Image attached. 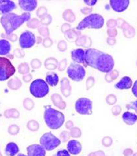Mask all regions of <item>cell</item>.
<instances>
[{"instance_id": "obj_1", "label": "cell", "mask_w": 137, "mask_h": 156, "mask_svg": "<svg viewBox=\"0 0 137 156\" xmlns=\"http://www.w3.org/2000/svg\"><path fill=\"white\" fill-rule=\"evenodd\" d=\"M85 64L105 73L114 68V60L109 54L97 49L88 48L85 51Z\"/></svg>"}, {"instance_id": "obj_2", "label": "cell", "mask_w": 137, "mask_h": 156, "mask_svg": "<svg viewBox=\"0 0 137 156\" xmlns=\"http://www.w3.org/2000/svg\"><path fill=\"white\" fill-rule=\"evenodd\" d=\"M31 15L29 12H25L21 15L9 13L3 15L0 19V23L5 30V34L10 35L13 31L22 26L25 22L31 19Z\"/></svg>"}, {"instance_id": "obj_3", "label": "cell", "mask_w": 137, "mask_h": 156, "mask_svg": "<svg viewBox=\"0 0 137 156\" xmlns=\"http://www.w3.org/2000/svg\"><path fill=\"white\" fill-rule=\"evenodd\" d=\"M44 119L50 129H57L65 122V115L60 111L53 108L51 105L44 106Z\"/></svg>"}, {"instance_id": "obj_4", "label": "cell", "mask_w": 137, "mask_h": 156, "mask_svg": "<svg viewBox=\"0 0 137 156\" xmlns=\"http://www.w3.org/2000/svg\"><path fill=\"white\" fill-rule=\"evenodd\" d=\"M105 20L103 16L98 13H92L83 18L77 26V30H83L84 29H100L103 27Z\"/></svg>"}, {"instance_id": "obj_5", "label": "cell", "mask_w": 137, "mask_h": 156, "mask_svg": "<svg viewBox=\"0 0 137 156\" xmlns=\"http://www.w3.org/2000/svg\"><path fill=\"white\" fill-rule=\"evenodd\" d=\"M29 91L35 97L41 98L49 94L50 88L44 80L38 79L31 82L29 87Z\"/></svg>"}, {"instance_id": "obj_6", "label": "cell", "mask_w": 137, "mask_h": 156, "mask_svg": "<svg viewBox=\"0 0 137 156\" xmlns=\"http://www.w3.org/2000/svg\"><path fill=\"white\" fill-rule=\"evenodd\" d=\"M16 73L12 62L7 58L0 57V81L9 79Z\"/></svg>"}, {"instance_id": "obj_7", "label": "cell", "mask_w": 137, "mask_h": 156, "mask_svg": "<svg viewBox=\"0 0 137 156\" xmlns=\"http://www.w3.org/2000/svg\"><path fill=\"white\" fill-rule=\"evenodd\" d=\"M67 74L69 78L75 82H80L86 76V70L82 65L72 63L67 69Z\"/></svg>"}, {"instance_id": "obj_8", "label": "cell", "mask_w": 137, "mask_h": 156, "mask_svg": "<svg viewBox=\"0 0 137 156\" xmlns=\"http://www.w3.org/2000/svg\"><path fill=\"white\" fill-rule=\"evenodd\" d=\"M40 143L45 150L50 151L57 148L61 144V141L51 132H47L41 136Z\"/></svg>"}, {"instance_id": "obj_9", "label": "cell", "mask_w": 137, "mask_h": 156, "mask_svg": "<svg viewBox=\"0 0 137 156\" xmlns=\"http://www.w3.org/2000/svg\"><path fill=\"white\" fill-rule=\"evenodd\" d=\"M75 110L83 115H91L92 114V102L87 98H80L75 102Z\"/></svg>"}, {"instance_id": "obj_10", "label": "cell", "mask_w": 137, "mask_h": 156, "mask_svg": "<svg viewBox=\"0 0 137 156\" xmlns=\"http://www.w3.org/2000/svg\"><path fill=\"white\" fill-rule=\"evenodd\" d=\"M19 45L22 49L29 48L33 47L36 42L35 34L30 31L23 32L19 37Z\"/></svg>"}, {"instance_id": "obj_11", "label": "cell", "mask_w": 137, "mask_h": 156, "mask_svg": "<svg viewBox=\"0 0 137 156\" xmlns=\"http://www.w3.org/2000/svg\"><path fill=\"white\" fill-rule=\"evenodd\" d=\"M130 1L128 0H111L110 5L114 12H122L129 6Z\"/></svg>"}, {"instance_id": "obj_12", "label": "cell", "mask_w": 137, "mask_h": 156, "mask_svg": "<svg viewBox=\"0 0 137 156\" xmlns=\"http://www.w3.org/2000/svg\"><path fill=\"white\" fill-rule=\"evenodd\" d=\"M26 150L28 156H46V150L41 145H31Z\"/></svg>"}, {"instance_id": "obj_13", "label": "cell", "mask_w": 137, "mask_h": 156, "mask_svg": "<svg viewBox=\"0 0 137 156\" xmlns=\"http://www.w3.org/2000/svg\"><path fill=\"white\" fill-rule=\"evenodd\" d=\"M15 2L9 0H0V15L10 13L16 8Z\"/></svg>"}, {"instance_id": "obj_14", "label": "cell", "mask_w": 137, "mask_h": 156, "mask_svg": "<svg viewBox=\"0 0 137 156\" xmlns=\"http://www.w3.org/2000/svg\"><path fill=\"white\" fill-rule=\"evenodd\" d=\"M20 7L25 12H33L36 9L38 5L37 1L32 0H20L18 1Z\"/></svg>"}, {"instance_id": "obj_15", "label": "cell", "mask_w": 137, "mask_h": 156, "mask_svg": "<svg viewBox=\"0 0 137 156\" xmlns=\"http://www.w3.org/2000/svg\"><path fill=\"white\" fill-rule=\"evenodd\" d=\"M85 51L82 48L75 49L71 51L72 60L77 64H85Z\"/></svg>"}, {"instance_id": "obj_16", "label": "cell", "mask_w": 137, "mask_h": 156, "mask_svg": "<svg viewBox=\"0 0 137 156\" xmlns=\"http://www.w3.org/2000/svg\"><path fill=\"white\" fill-rule=\"evenodd\" d=\"M68 151L73 155L80 154L82 150V146L80 142L76 140H71L67 144Z\"/></svg>"}, {"instance_id": "obj_17", "label": "cell", "mask_w": 137, "mask_h": 156, "mask_svg": "<svg viewBox=\"0 0 137 156\" xmlns=\"http://www.w3.org/2000/svg\"><path fill=\"white\" fill-rule=\"evenodd\" d=\"M114 86L118 90H128L132 86V81L129 76H123Z\"/></svg>"}, {"instance_id": "obj_18", "label": "cell", "mask_w": 137, "mask_h": 156, "mask_svg": "<svg viewBox=\"0 0 137 156\" xmlns=\"http://www.w3.org/2000/svg\"><path fill=\"white\" fill-rule=\"evenodd\" d=\"M46 82L51 87H55L58 84L59 76L55 72H49L46 74Z\"/></svg>"}, {"instance_id": "obj_19", "label": "cell", "mask_w": 137, "mask_h": 156, "mask_svg": "<svg viewBox=\"0 0 137 156\" xmlns=\"http://www.w3.org/2000/svg\"><path fill=\"white\" fill-rule=\"evenodd\" d=\"M122 120L123 122L127 125H134L137 122V115L136 114L127 111L123 114Z\"/></svg>"}, {"instance_id": "obj_20", "label": "cell", "mask_w": 137, "mask_h": 156, "mask_svg": "<svg viewBox=\"0 0 137 156\" xmlns=\"http://www.w3.org/2000/svg\"><path fill=\"white\" fill-rule=\"evenodd\" d=\"M11 51V45L8 40H0V55H7Z\"/></svg>"}, {"instance_id": "obj_21", "label": "cell", "mask_w": 137, "mask_h": 156, "mask_svg": "<svg viewBox=\"0 0 137 156\" xmlns=\"http://www.w3.org/2000/svg\"><path fill=\"white\" fill-rule=\"evenodd\" d=\"M61 92L65 97H68L70 94L71 87L70 81L66 78H64L61 82Z\"/></svg>"}, {"instance_id": "obj_22", "label": "cell", "mask_w": 137, "mask_h": 156, "mask_svg": "<svg viewBox=\"0 0 137 156\" xmlns=\"http://www.w3.org/2000/svg\"><path fill=\"white\" fill-rule=\"evenodd\" d=\"M19 151L18 145L14 142H10L5 147V154L7 156H15Z\"/></svg>"}, {"instance_id": "obj_23", "label": "cell", "mask_w": 137, "mask_h": 156, "mask_svg": "<svg viewBox=\"0 0 137 156\" xmlns=\"http://www.w3.org/2000/svg\"><path fill=\"white\" fill-rule=\"evenodd\" d=\"M22 85L21 81L18 77L10 79L7 82V86L10 90H17L21 88Z\"/></svg>"}, {"instance_id": "obj_24", "label": "cell", "mask_w": 137, "mask_h": 156, "mask_svg": "<svg viewBox=\"0 0 137 156\" xmlns=\"http://www.w3.org/2000/svg\"><path fill=\"white\" fill-rule=\"evenodd\" d=\"M58 66V61L53 57L46 58L44 61L45 68L49 70H55Z\"/></svg>"}, {"instance_id": "obj_25", "label": "cell", "mask_w": 137, "mask_h": 156, "mask_svg": "<svg viewBox=\"0 0 137 156\" xmlns=\"http://www.w3.org/2000/svg\"><path fill=\"white\" fill-rule=\"evenodd\" d=\"M51 100L55 105L61 109H64L65 107V104L62 101L61 96L58 94H54L51 96Z\"/></svg>"}, {"instance_id": "obj_26", "label": "cell", "mask_w": 137, "mask_h": 156, "mask_svg": "<svg viewBox=\"0 0 137 156\" xmlns=\"http://www.w3.org/2000/svg\"><path fill=\"white\" fill-rule=\"evenodd\" d=\"M18 73L21 75H26L27 73H29L30 71V67L29 65L26 62H23L20 64L18 66Z\"/></svg>"}, {"instance_id": "obj_27", "label": "cell", "mask_w": 137, "mask_h": 156, "mask_svg": "<svg viewBox=\"0 0 137 156\" xmlns=\"http://www.w3.org/2000/svg\"><path fill=\"white\" fill-rule=\"evenodd\" d=\"M40 25V22L36 18H33L32 19L29 20L26 23L27 27L31 29H36L39 27Z\"/></svg>"}, {"instance_id": "obj_28", "label": "cell", "mask_w": 137, "mask_h": 156, "mask_svg": "<svg viewBox=\"0 0 137 156\" xmlns=\"http://www.w3.org/2000/svg\"><path fill=\"white\" fill-rule=\"evenodd\" d=\"M38 31L40 36L45 38L49 37L50 36V31L47 26L40 25L39 27L38 28Z\"/></svg>"}, {"instance_id": "obj_29", "label": "cell", "mask_w": 137, "mask_h": 156, "mask_svg": "<svg viewBox=\"0 0 137 156\" xmlns=\"http://www.w3.org/2000/svg\"><path fill=\"white\" fill-rule=\"evenodd\" d=\"M63 18L67 21L72 22L75 20V16L70 10H67L63 13Z\"/></svg>"}, {"instance_id": "obj_30", "label": "cell", "mask_w": 137, "mask_h": 156, "mask_svg": "<svg viewBox=\"0 0 137 156\" xmlns=\"http://www.w3.org/2000/svg\"><path fill=\"white\" fill-rule=\"evenodd\" d=\"M53 18L51 15L47 14L40 19V23L42 25L47 26L51 24L52 22Z\"/></svg>"}, {"instance_id": "obj_31", "label": "cell", "mask_w": 137, "mask_h": 156, "mask_svg": "<svg viewBox=\"0 0 137 156\" xmlns=\"http://www.w3.org/2000/svg\"><path fill=\"white\" fill-rule=\"evenodd\" d=\"M47 8H46V7H39V8H38L37 10L36 15L38 18L41 19V18H43V16L47 15Z\"/></svg>"}, {"instance_id": "obj_32", "label": "cell", "mask_w": 137, "mask_h": 156, "mask_svg": "<svg viewBox=\"0 0 137 156\" xmlns=\"http://www.w3.org/2000/svg\"><path fill=\"white\" fill-rule=\"evenodd\" d=\"M23 105L26 109H28V110H31L34 107V103L33 100L31 99L30 98H26L24 100Z\"/></svg>"}, {"instance_id": "obj_33", "label": "cell", "mask_w": 137, "mask_h": 156, "mask_svg": "<svg viewBox=\"0 0 137 156\" xmlns=\"http://www.w3.org/2000/svg\"><path fill=\"white\" fill-rule=\"evenodd\" d=\"M31 65L32 68L34 69H39V68L41 67L42 63H41V61L38 58H34L31 62Z\"/></svg>"}, {"instance_id": "obj_34", "label": "cell", "mask_w": 137, "mask_h": 156, "mask_svg": "<svg viewBox=\"0 0 137 156\" xmlns=\"http://www.w3.org/2000/svg\"><path fill=\"white\" fill-rule=\"evenodd\" d=\"M5 116L7 117H18L19 116V112L17 109H9L5 111Z\"/></svg>"}, {"instance_id": "obj_35", "label": "cell", "mask_w": 137, "mask_h": 156, "mask_svg": "<svg viewBox=\"0 0 137 156\" xmlns=\"http://www.w3.org/2000/svg\"><path fill=\"white\" fill-rule=\"evenodd\" d=\"M43 45L46 48L51 47L53 45L52 40L49 37L44 38L43 41Z\"/></svg>"}, {"instance_id": "obj_36", "label": "cell", "mask_w": 137, "mask_h": 156, "mask_svg": "<svg viewBox=\"0 0 137 156\" xmlns=\"http://www.w3.org/2000/svg\"><path fill=\"white\" fill-rule=\"evenodd\" d=\"M13 55L18 58H23L25 56V52L23 50L20 49H16L13 51Z\"/></svg>"}, {"instance_id": "obj_37", "label": "cell", "mask_w": 137, "mask_h": 156, "mask_svg": "<svg viewBox=\"0 0 137 156\" xmlns=\"http://www.w3.org/2000/svg\"><path fill=\"white\" fill-rule=\"evenodd\" d=\"M126 108L127 109H134L137 113V100L127 104Z\"/></svg>"}, {"instance_id": "obj_38", "label": "cell", "mask_w": 137, "mask_h": 156, "mask_svg": "<svg viewBox=\"0 0 137 156\" xmlns=\"http://www.w3.org/2000/svg\"><path fill=\"white\" fill-rule=\"evenodd\" d=\"M54 156H71L70 153L67 150H61L57 151Z\"/></svg>"}, {"instance_id": "obj_39", "label": "cell", "mask_w": 137, "mask_h": 156, "mask_svg": "<svg viewBox=\"0 0 137 156\" xmlns=\"http://www.w3.org/2000/svg\"><path fill=\"white\" fill-rule=\"evenodd\" d=\"M3 37L8 39L9 41L13 42H14L15 41H16L17 40V39H18L17 35L15 34H12L8 35V36H7L5 34H4Z\"/></svg>"}, {"instance_id": "obj_40", "label": "cell", "mask_w": 137, "mask_h": 156, "mask_svg": "<svg viewBox=\"0 0 137 156\" xmlns=\"http://www.w3.org/2000/svg\"><path fill=\"white\" fill-rule=\"evenodd\" d=\"M58 48L61 51H65L67 49V44L64 41H61L58 44Z\"/></svg>"}, {"instance_id": "obj_41", "label": "cell", "mask_w": 137, "mask_h": 156, "mask_svg": "<svg viewBox=\"0 0 137 156\" xmlns=\"http://www.w3.org/2000/svg\"><path fill=\"white\" fill-rule=\"evenodd\" d=\"M33 79V76L31 73H27L26 75H23L22 76V80L25 83H28L31 82Z\"/></svg>"}, {"instance_id": "obj_42", "label": "cell", "mask_w": 137, "mask_h": 156, "mask_svg": "<svg viewBox=\"0 0 137 156\" xmlns=\"http://www.w3.org/2000/svg\"><path fill=\"white\" fill-rule=\"evenodd\" d=\"M67 60L65 59H64L61 61V62L59 63L58 69L59 71H63L65 70L66 66H67Z\"/></svg>"}, {"instance_id": "obj_43", "label": "cell", "mask_w": 137, "mask_h": 156, "mask_svg": "<svg viewBox=\"0 0 137 156\" xmlns=\"http://www.w3.org/2000/svg\"><path fill=\"white\" fill-rule=\"evenodd\" d=\"M132 93L135 97L137 98V80L134 82V85L132 86Z\"/></svg>"}, {"instance_id": "obj_44", "label": "cell", "mask_w": 137, "mask_h": 156, "mask_svg": "<svg viewBox=\"0 0 137 156\" xmlns=\"http://www.w3.org/2000/svg\"><path fill=\"white\" fill-rule=\"evenodd\" d=\"M84 3L88 6H94L96 4V3H97V1H96V0H94V1H84Z\"/></svg>"}, {"instance_id": "obj_45", "label": "cell", "mask_w": 137, "mask_h": 156, "mask_svg": "<svg viewBox=\"0 0 137 156\" xmlns=\"http://www.w3.org/2000/svg\"><path fill=\"white\" fill-rule=\"evenodd\" d=\"M37 42L38 44H39V43H40L42 42V39H41V37H38L37 40Z\"/></svg>"}, {"instance_id": "obj_46", "label": "cell", "mask_w": 137, "mask_h": 156, "mask_svg": "<svg viewBox=\"0 0 137 156\" xmlns=\"http://www.w3.org/2000/svg\"><path fill=\"white\" fill-rule=\"evenodd\" d=\"M27 156L26 155H25V154H18V156Z\"/></svg>"}]
</instances>
